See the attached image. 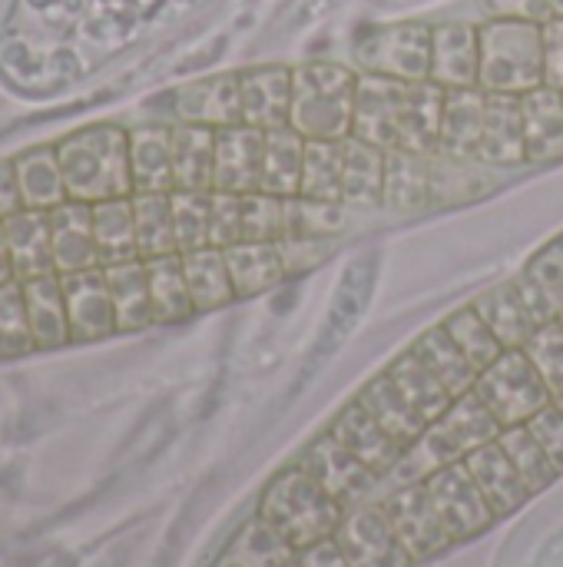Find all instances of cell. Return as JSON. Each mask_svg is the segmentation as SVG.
Listing matches in <instances>:
<instances>
[{
    "mask_svg": "<svg viewBox=\"0 0 563 567\" xmlns=\"http://www.w3.org/2000/svg\"><path fill=\"white\" fill-rule=\"evenodd\" d=\"M425 492H428L435 512L441 515L448 535L455 538V545L471 542L498 525V515L491 512L488 498L481 495V488L475 485V478L468 475L465 465L438 472L435 478L425 482Z\"/></svg>",
    "mask_w": 563,
    "mask_h": 567,
    "instance_id": "cell-8",
    "label": "cell"
},
{
    "mask_svg": "<svg viewBox=\"0 0 563 567\" xmlns=\"http://www.w3.org/2000/svg\"><path fill=\"white\" fill-rule=\"evenodd\" d=\"M20 209H23V199H20L17 166H13V159H0V219H7Z\"/></svg>",
    "mask_w": 563,
    "mask_h": 567,
    "instance_id": "cell-58",
    "label": "cell"
},
{
    "mask_svg": "<svg viewBox=\"0 0 563 567\" xmlns=\"http://www.w3.org/2000/svg\"><path fill=\"white\" fill-rule=\"evenodd\" d=\"M557 319H561V326H563V309H561V316H557Z\"/></svg>",
    "mask_w": 563,
    "mask_h": 567,
    "instance_id": "cell-63",
    "label": "cell"
},
{
    "mask_svg": "<svg viewBox=\"0 0 563 567\" xmlns=\"http://www.w3.org/2000/svg\"><path fill=\"white\" fill-rule=\"evenodd\" d=\"M358 70L338 60H305L292 66L289 126L305 140H345L355 120Z\"/></svg>",
    "mask_w": 563,
    "mask_h": 567,
    "instance_id": "cell-2",
    "label": "cell"
},
{
    "mask_svg": "<svg viewBox=\"0 0 563 567\" xmlns=\"http://www.w3.org/2000/svg\"><path fill=\"white\" fill-rule=\"evenodd\" d=\"M183 256V272H186V286L196 306V316L226 309L229 302H236V289H232V276L226 266V249L216 246H202L192 252H179Z\"/></svg>",
    "mask_w": 563,
    "mask_h": 567,
    "instance_id": "cell-28",
    "label": "cell"
},
{
    "mask_svg": "<svg viewBox=\"0 0 563 567\" xmlns=\"http://www.w3.org/2000/svg\"><path fill=\"white\" fill-rule=\"evenodd\" d=\"M133 216H136V246L143 262L179 252L169 193H133Z\"/></svg>",
    "mask_w": 563,
    "mask_h": 567,
    "instance_id": "cell-41",
    "label": "cell"
},
{
    "mask_svg": "<svg viewBox=\"0 0 563 567\" xmlns=\"http://www.w3.org/2000/svg\"><path fill=\"white\" fill-rule=\"evenodd\" d=\"M242 93V123L256 130H282L292 116V66L262 63L239 70Z\"/></svg>",
    "mask_w": 563,
    "mask_h": 567,
    "instance_id": "cell-15",
    "label": "cell"
},
{
    "mask_svg": "<svg viewBox=\"0 0 563 567\" xmlns=\"http://www.w3.org/2000/svg\"><path fill=\"white\" fill-rule=\"evenodd\" d=\"M295 565L299 567H352L348 565V558L342 555V548H338L332 538H325V542H319V545H312V548L299 551V555H295Z\"/></svg>",
    "mask_w": 563,
    "mask_h": 567,
    "instance_id": "cell-57",
    "label": "cell"
},
{
    "mask_svg": "<svg viewBox=\"0 0 563 567\" xmlns=\"http://www.w3.org/2000/svg\"><path fill=\"white\" fill-rule=\"evenodd\" d=\"M216 130L199 123H173V183L186 193H212Z\"/></svg>",
    "mask_w": 563,
    "mask_h": 567,
    "instance_id": "cell-26",
    "label": "cell"
},
{
    "mask_svg": "<svg viewBox=\"0 0 563 567\" xmlns=\"http://www.w3.org/2000/svg\"><path fill=\"white\" fill-rule=\"evenodd\" d=\"M405 93H408L405 80H392V76H378V73H358L352 136L368 140L382 150H398Z\"/></svg>",
    "mask_w": 563,
    "mask_h": 567,
    "instance_id": "cell-11",
    "label": "cell"
},
{
    "mask_svg": "<svg viewBox=\"0 0 563 567\" xmlns=\"http://www.w3.org/2000/svg\"><path fill=\"white\" fill-rule=\"evenodd\" d=\"M106 286L116 309V332H143L153 326V302H149V272L143 259L103 266Z\"/></svg>",
    "mask_w": 563,
    "mask_h": 567,
    "instance_id": "cell-29",
    "label": "cell"
},
{
    "mask_svg": "<svg viewBox=\"0 0 563 567\" xmlns=\"http://www.w3.org/2000/svg\"><path fill=\"white\" fill-rule=\"evenodd\" d=\"M481 402L501 419L504 429L531 425L551 402V389L524 349H504L475 382Z\"/></svg>",
    "mask_w": 563,
    "mask_h": 567,
    "instance_id": "cell-6",
    "label": "cell"
},
{
    "mask_svg": "<svg viewBox=\"0 0 563 567\" xmlns=\"http://www.w3.org/2000/svg\"><path fill=\"white\" fill-rule=\"evenodd\" d=\"M226 266H229V276H232L236 299H259V296L279 289L289 279L279 243L242 239V243L226 249Z\"/></svg>",
    "mask_w": 563,
    "mask_h": 567,
    "instance_id": "cell-25",
    "label": "cell"
},
{
    "mask_svg": "<svg viewBox=\"0 0 563 567\" xmlns=\"http://www.w3.org/2000/svg\"><path fill=\"white\" fill-rule=\"evenodd\" d=\"M382 206L395 213H418L431 206V153L388 150Z\"/></svg>",
    "mask_w": 563,
    "mask_h": 567,
    "instance_id": "cell-27",
    "label": "cell"
},
{
    "mask_svg": "<svg viewBox=\"0 0 563 567\" xmlns=\"http://www.w3.org/2000/svg\"><path fill=\"white\" fill-rule=\"evenodd\" d=\"M481 20H531L548 23L554 17L551 0H478Z\"/></svg>",
    "mask_w": 563,
    "mask_h": 567,
    "instance_id": "cell-53",
    "label": "cell"
},
{
    "mask_svg": "<svg viewBox=\"0 0 563 567\" xmlns=\"http://www.w3.org/2000/svg\"><path fill=\"white\" fill-rule=\"evenodd\" d=\"M345 203L292 196L285 199V233L282 239H338L348 229Z\"/></svg>",
    "mask_w": 563,
    "mask_h": 567,
    "instance_id": "cell-43",
    "label": "cell"
},
{
    "mask_svg": "<svg viewBox=\"0 0 563 567\" xmlns=\"http://www.w3.org/2000/svg\"><path fill=\"white\" fill-rule=\"evenodd\" d=\"M475 159L484 163L488 169H521V166H528L521 96L488 93V113H484V130H481V143H478Z\"/></svg>",
    "mask_w": 563,
    "mask_h": 567,
    "instance_id": "cell-16",
    "label": "cell"
},
{
    "mask_svg": "<svg viewBox=\"0 0 563 567\" xmlns=\"http://www.w3.org/2000/svg\"><path fill=\"white\" fill-rule=\"evenodd\" d=\"M528 166L563 163V93L554 86H538L521 96Z\"/></svg>",
    "mask_w": 563,
    "mask_h": 567,
    "instance_id": "cell-21",
    "label": "cell"
},
{
    "mask_svg": "<svg viewBox=\"0 0 563 567\" xmlns=\"http://www.w3.org/2000/svg\"><path fill=\"white\" fill-rule=\"evenodd\" d=\"M262 150H265V130H256L249 123L216 130L212 193H239V196L259 193Z\"/></svg>",
    "mask_w": 563,
    "mask_h": 567,
    "instance_id": "cell-14",
    "label": "cell"
},
{
    "mask_svg": "<svg viewBox=\"0 0 563 567\" xmlns=\"http://www.w3.org/2000/svg\"><path fill=\"white\" fill-rule=\"evenodd\" d=\"M372 505H378L385 512V518L395 528V535H398L405 555L411 558V565L441 558L445 551L455 548V538L448 535L441 515L435 512L425 485H408V488L388 492Z\"/></svg>",
    "mask_w": 563,
    "mask_h": 567,
    "instance_id": "cell-7",
    "label": "cell"
},
{
    "mask_svg": "<svg viewBox=\"0 0 563 567\" xmlns=\"http://www.w3.org/2000/svg\"><path fill=\"white\" fill-rule=\"evenodd\" d=\"M484 113H488V93L481 86L445 90L438 153L455 159H475L484 130Z\"/></svg>",
    "mask_w": 563,
    "mask_h": 567,
    "instance_id": "cell-20",
    "label": "cell"
},
{
    "mask_svg": "<svg viewBox=\"0 0 563 567\" xmlns=\"http://www.w3.org/2000/svg\"><path fill=\"white\" fill-rule=\"evenodd\" d=\"M551 7H554V17H563V0H551Z\"/></svg>",
    "mask_w": 563,
    "mask_h": 567,
    "instance_id": "cell-60",
    "label": "cell"
},
{
    "mask_svg": "<svg viewBox=\"0 0 563 567\" xmlns=\"http://www.w3.org/2000/svg\"><path fill=\"white\" fill-rule=\"evenodd\" d=\"M299 196L345 203V166H342V140H309ZM348 206V203H345Z\"/></svg>",
    "mask_w": 563,
    "mask_h": 567,
    "instance_id": "cell-42",
    "label": "cell"
},
{
    "mask_svg": "<svg viewBox=\"0 0 563 567\" xmlns=\"http://www.w3.org/2000/svg\"><path fill=\"white\" fill-rule=\"evenodd\" d=\"M17 166V183H20V199L23 209H40L50 213L60 203H66V186H63V169L56 159V146H33L13 159Z\"/></svg>",
    "mask_w": 563,
    "mask_h": 567,
    "instance_id": "cell-34",
    "label": "cell"
},
{
    "mask_svg": "<svg viewBox=\"0 0 563 567\" xmlns=\"http://www.w3.org/2000/svg\"><path fill=\"white\" fill-rule=\"evenodd\" d=\"M428 80L445 90L478 86L481 80V27L478 23H468V20L435 23Z\"/></svg>",
    "mask_w": 563,
    "mask_h": 567,
    "instance_id": "cell-13",
    "label": "cell"
},
{
    "mask_svg": "<svg viewBox=\"0 0 563 567\" xmlns=\"http://www.w3.org/2000/svg\"><path fill=\"white\" fill-rule=\"evenodd\" d=\"M256 515L279 532L295 555L332 538L342 525V508L295 462L265 485Z\"/></svg>",
    "mask_w": 563,
    "mask_h": 567,
    "instance_id": "cell-3",
    "label": "cell"
},
{
    "mask_svg": "<svg viewBox=\"0 0 563 567\" xmlns=\"http://www.w3.org/2000/svg\"><path fill=\"white\" fill-rule=\"evenodd\" d=\"M173 226L179 252H192L209 246V193H186L173 189Z\"/></svg>",
    "mask_w": 563,
    "mask_h": 567,
    "instance_id": "cell-47",
    "label": "cell"
},
{
    "mask_svg": "<svg viewBox=\"0 0 563 567\" xmlns=\"http://www.w3.org/2000/svg\"><path fill=\"white\" fill-rule=\"evenodd\" d=\"M285 233V199L272 193H246L242 196V239L252 243H279Z\"/></svg>",
    "mask_w": 563,
    "mask_h": 567,
    "instance_id": "cell-48",
    "label": "cell"
},
{
    "mask_svg": "<svg viewBox=\"0 0 563 567\" xmlns=\"http://www.w3.org/2000/svg\"><path fill=\"white\" fill-rule=\"evenodd\" d=\"M335 249V239H279V252L285 262L289 279L312 272L322 259H329Z\"/></svg>",
    "mask_w": 563,
    "mask_h": 567,
    "instance_id": "cell-51",
    "label": "cell"
},
{
    "mask_svg": "<svg viewBox=\"0 0 563 567\" xmlns=\"http://www.w3.org/2000/svg\"><path fill=\"white\" fill-rule=\"evenodd\" d=\"M411 352L441 379V385L458 399V395H465V392H471L475 389V382H478V369L468 362V355L455 346V339L445 332V326H431L425 336H418V342L411 346Z\"/></svg>",
    "mask_w": 563,
    "mask_h": 567,
    "instance_id": "cell-40",
    "label": "cell"
},
{
    "mask_svg": "<svg viewBox=\"0 0 563 567\" xmlns=\"http://www.w3.org/2000/svg\"><path fill=\"white\" fill-rule=\"evenodd\" d=\"M431 33L428 20H395L362 27L352 37V66L358 73H378L405 83L431 76Z\"/></svg>",
    "mask_w": 563,
    "mask_h": 567,
    "instance_id": "cell-5",
    "label": "cell"
},
{
    "mask_svg": "<svg viewBox=\"0 0 563 567\" xmlns=\"http://www.w3.org/2000/svg\"><path fill=\"white\" fill-rule=\"evenodd\" d=\"M465 468L475 478V485L481 488V495L488 498V505L498 515V522L508 518V515H514V512H521L534 498V492L528 488V482L521 478L518 465L508 458V452H504L501 442L475 452L465 462Z\"/></svg>",
    "mask_w": 563,
    "mask_h": 567,
    "instance_id": "cell-18",
    "label": "cell"
},
{
    "mask_svg": "<svg viewBox=\"0 0 563 567\" xmlns=\"http://www.w3.org/2000/svg\"><path fill=\"white\" fill-rule=\"evenodd\" d=\"M93 236H96L100 266H116V262L139 259L133 196L93 203Z\"/></svg>",
    "mask_w": 563,
    "mask_h": 567,
    "instance_id": "cell-38",
    "label": "cell"
},
{
    "mask_svg": "<svg viewBox=\"0 0 563 567\" xmlns=\"http://www.w3.org/2000/svg\"><path fill=\"white\" fill-rule=\"evenodd\" d=\"M23 299H27V319H30V332H33L37 352H53V349L73 346L60 272L40 276V279H27L23 282Z\"/></svg>",
    "mask_w": 563,
    "mask_h": 567,
    "instance_id": "cell-24",
    "label": "cell"
},
{
    "mask_svg": "<svg viewBox=\"0 0 563 567\" xmlns=\"http://www.w3.org/2000/svg\"><path fill=\"white\" fill-rule=\"evenodd\" d=\"M242 243V196L209 193V246L229 249Z\"/></svg>",
    "mask_w": 563,
    "mask_h": 567,
    "instance_id": "cell-50",
    "label": "cell"
},
{
    "mask_svg": "<svg viewBox=\"0 0 563 567\" xmlns=\"http://www.w3.org/2000/svg\"><path fill=\"white\" fill-rule=\"evenodd\" d=\"M50 236H53L56 272H80V269L100 266L90 203L66 199L56 209H50Z\"/></svg>",
    "mask_w": 563,
    "mask_h": 567,
    "instance_id": "cell-22",
    "label": "cell"
},
{
    "mask_svg": "<svg viewBox=\"0 0 563 567\" xmlns=\"http://www.w3.org/2000/svg\"><path fill=\"white\" fill-rule=\"evenodd\" d=\"M544 86L563 93V17L544 23Z\"/></svg>",
    "mask_w": 563,
    "mask_h": 567,
    "instance_id": "cell-56",
    "label": "cell"
},
{
    "mask_svg": "<svg viewBox=\"0 0 563 567\" xmlns=\"http://www.w3.org/2000/svg\"><path fill=\"white\" fill-rule=\"evenodd\" d=\"M531 432L538 435V442L544 445V452L551 455V462L561 468L563 475V412L557 402H551L534 422H531Z\"/></svg>",
    "mask_w": 563,
    "mask_h": 567,
    "instance_id": "cell-54",
    "label": "cell"
},
{
    "mask_svg": "<svg viewBox=\"0 0 563 567\" xmlns=\"http://www.w3.org/2000/svg\"><path fill=\"white\" fill-rule=\"evenodd\" d=\"M149 272V302H153V326H183L196 316L186 272H183V256H159L146 259Z\"/></svg>",
    "mask_w": 563,
    "mask_h": 567,
    "instance_id": "cell-35",
    "label": "cell"
},
{
    "mask_svg": "<svg viewBox=\"0 0 563 567\" xmlns=\"http://www.w3.org/2000/svg\"><path fill=\"white\" fill-rule=\"evenodd\" d=\"M501 445L508 452V458L518 465L521 478L528 482V488L534 495H541L544 488H551L557 478H561V468L551 462V455L544 452V445L538 442V435L531 432V425H518V429H508L501 435Z\"/></svg>",
    "mask_w": 563,
    "mask_h": 567,
    "instance_id": "cell-45",
    "label": "cell"
},
{
    "mask_svg": "<svg viewBox=\"0 0 563 567\" xmlns=\"http://www.w3.org/2000/svg\"><path fill=\"white\" fill-rule=\"evenodd\" d=\"M441 110H445V86H438V83H431V80L408 83V93H405V110H402L398 150L438 153Z\"/></svg>",
    "mask_w": 563,
    "mask_h": 567,
    "instance_id": "cell-30",
    "label": "cell"
},
{
    "mask_svg": "<svg viewBox=\"0 0 563 567\" xmlns=\"http://www.w3.org/2000/svg\"><path fill=\"white\" fill-rule=\"evenodd\" d=\"M3 236L10 249L13 279H40L56 272L53 262V236H50V213L40 209H20L3 219Z\"/></svg>",
    "mask_w": 563,
    "mask_h": 567,
    "instance_id": "cell-19",
    "label": "cell"
},
{
    "mask_svg": "<svg viewBox=\"0 0 563 567\" xmlns=\"http://www.w3.org/2000/svg\"><path fill=\"white\" fill-rule=\"evenodd\" d=\"M295 561V551L279 532H272L259 515H252L219 551L212 567H285Z\"/></svg>",
    "mask_w": 563,
    "mask_h": 567,
    "instance_id": "cell-37",
    "label": "cell"
},
{
    "mask_svg": "<svg viewBox=\"0 0 563 567\" xmlns=\"http://www.w3.org/2000/svg\"><path fill=\"white\" fill-rule=\"evenodd\" d=\"M441 326H445V332L455 339V346L468 355V362H471L478 372H484V369L504 352L501 339L491 332V326L481 319V312H478L475 306L455 309Z\"/></svg>",
    "mask_w": 563,
    "mask_h": 567,
    "instance_id": "cell-44",
    "label": "cell"
},
{
    "mask_svg": "<svg viewBox=\"0 0 563 567\" xmlns=\"http://www.w3.org/2000/svg\"><path fill=\"white\" fill-rule=\"evenodd\" d=\"M481 80L484 93L524 96L544 86V23L481 20Z\"/></svg>",
    "mask_w": 563,
    "mask_h": 567,
    "instance_id": "cell-4",
    "label": "cell"
},
{
    "mask_svg": "<svg viewBox=\"0 0 563 567\" xmlns=\"http://www.w3.org/2000/svg\"><path fill=\"white\" fill-rule=\"evenodd\" d=\"M176 123H199L209 130H226L242 123V93H239V70L212 73L192 80L173 93Z\"/></svg>",
    "mask_w": 563,
    "mask_h": 567,
    "instance_id": "cell-12",
    "label": "cell"
},
{
    "mask_svg": "<svg viewBox=\"0 0 563 567\" xmlns=\"http://www.w3.org/2000/svg\"><path fill=\"white\" fill-rule=\"evenodd\" d=\"M528 359L534 362V369L541 372V379L548 382L551 395L561 399L563 395V326L561 319L538 326V332L528 339L524 346Z\"/></svg>",
    "mask_w": 563,
    "mask_h": 567,
    "instance_id": "cell-49",
    "label": "cell"
},
{
    "mask_svg": "<svg viewBox=\"0 0 563 567\" xmlns=\"http://www.w3.org/2000/svg\"><path fill=\"white\" fill-rule=\"evenodd\" d=\"M37 352L30 319H27V299H23V282L10 279L0 286V362L20 359Z\"/></svg>",
    "mask_w": 563,
    "mask_h": 567,
    "instance_id": "cell-46",
    "label": "cell"
},
{
    "mask_svg": "<svg viewBox=\"0 0 563 567\" xmlns=\"http://www.w3.org/2000/svg\"><path fill=\"white\" fill-rule=\"evenodd\" d=\"M385 163H388V150H382L368 140H358V136L342 140L345 203L348 206H382Z\"/></svg>",
    "mask_w": 563,
    "mask_h": 567,
    "instance_id": "cell-33",
    "label": "cell"
},
{
    "mask_svg": "<svg viewBox=\"0 0 563 567\" xmlns=\"http://www.w3.org/2000/svg\"><path fill=\"white\" fill-rule=\"evenodd\" d=\"M66 316H70V339L73 346H90L116 336V309L106 286L103 266L80 269V272H60Z\"/></svg>",
    "mask_w": 563,
    "mask_h": 567,
    "instance_id": "cell-9",
    "label": "cell"
},
{
    "mask_svg": "<svg viewBox=\"0 0 563 567\" xmlns=\"http://www.w3.org/2000/svg\"><path fill=\"white\" fill-rule=\"evenodd\" d=\"M332 542L352 567H415L378 505H358L345 512Z\"/></svg>",
    "mask_w": 563,
    "mask_h": 567,
    "instance_id": "cell-10",
    "label": "cell"
},
{
    "mask_svg": "<svg viewBox=\"0 0 563 567\" xmlns=\"http://www.w3.org/2000/svg\"><path fill=\"white\" fill-rule=\"evenodd\" d=\"M355 402L382 425V432H385L398 449L411 445V442L425 432V422H421V419L415 415V409L405 402V395L398 392V385L392 382L388 372H382L378 379H372V382L355 395Z\"/></svg>",
    "mask_w": 563,
    "mask_h": 567,
    "instance_id": "cell-32",
    "label": "cell"
},
{
    "mask_svg": "<svg viewBox=\"0 0 563 567\" xmlns=\"http://www.w3.org/2000/svg\"><path fill=\"white\" fill-rule=\"evenodd\" d=\"M133 193H173V123H146L129 130Z\"/></svg>",
    "mask_w": 563,
    "mask_h": 567,
    "instance_id": "cell-23",
    "label": "cell"
},
{
    "mask_svg": "<svg viewBox=\"0 0 563 567\" xmlns=\"http://www.w3.org/2000/svg\"><path fill=\"white\" fill-rule=\"evenodd\" d=\"M285 567H299V565H295V561H289V565H285Z\"/></svg>",
    "mask_w": 563,
    "mask_h": 567,
    "instance_id": "cell-62",
    "label": "cell"
},
{
    "mask_svg": "<svg viewBox=\"0 0 563 567\" xmlns=\"http://www.w3.org/2000/svg\"><path fill=\"white\" fill-rule=\"evenodd\" d=\"M385 372L392 375V382L398 385V392L405 395V402L415 409V415H418L425 425L435 422V419H441V415L448 412V405L455 402V395L441 385V379H438L411 349L402 352Z\"/></svg>",
    "mask_w": 563,
    "mask_h": 567,
    "instance_id": "cell-36",
    "label": "cell"
},
{
    "mask_svg": "<svg viewBox=\"0 0 563 567\" xmlns=\"http://www.w3.org/2000/svg\"><path fill=\"white\" fill-rule=\"evenodd\" d=\"M481 319L491 326V332L501 339L504 349H524L528 339L538 332V319L531 316V309L524 306L521 292L514 289V282H504V286H494L488 289L481 299L471 302Z\"/></svg>",
    "mask_w": 563,
    "mask_h": 567,
    "instance_id": "cell-39",
    "label": "cell"
},
{
    "mask_svg": "<svg viewBox=\"0 0 563 567\" xmlns=\"http://www.w3.org/2000/svg\"><path fill=\"white\" fill-rule=\"evenodd\" d=\"M329 435H332L358 465L368 468V475L375 478V488H378V482L395 468V462L402 458V449L382 432V425H378L358 402L345 405V409L332 419ZM365 505H368V502H365Z\"/></svg>",
    "mask_w": 563,
    "mask_h": 567,
    "instance_id": "cell-17",
    "label": "cell"
},
{
    "mask_svg": "<svg viewBox=\"0 0 563 567\" xmlns=\"http://www.w3.org/2000/svg\"><path fill=\"white\" fill-rule=\"evenodd\" d=\"M56 159L63 169L66 199L103 203L133 196L129 169V130L116 123L83 126L56 143Z\"/></svg>",
    "mask_w": 563,
    "mask_h": 567,
    "instance_id": "cell-1",
    "label": "cell"
},
{
    "mask_svg": "<svg viewBox=\"0 0 563 567\" xmlns=\"http://www.w3.org/2000/svg\"><path fill=\"white\" fill-rule=\"evenodd\" d=\"M541 289H548L563 309V236H557L554 243H548L524 269Z\"/></svg>",
    "mask_w": 563,
    "mask_h": 567,
    "instance_id": "cell-52",
    "label": "cell"
},
{
    "mask_svg": "<svg viewBox=\"0 0 563 567\" xmlns=\"http://www.w3.org/2000/svg\"><path fill=\"white\" fill-rule=\"evenodd\" d=\"M305 136L295 133L292 126L269 130L265 133V150H262V179L259 189L272 193L279 199L299 196L302 186V166H305Z\"/></svg>",
    "mask_w": 563,
    "mask_h": 567,
    "instance_id": "cell-31",
    "label": "cell"
},
{
    "mask_svg": "<svg viewBox=\"0 0 563 567\" xmlns=\"http://www.w3.org/2000/svg\"><path fill=\"white\" fill-rule=\"evenodd\" d=\"M514 282V289L521 292V299H524V306L531 309V316L538 319V326H544V322H554L557 316H561V302L548 292V289H541L528 272H521V276H514L511 279Z\"/></svg>",
    "mask_w": 563,
    "mask_h": 567,
    "instance_id": "cell-55",
    "label": "cell"
},
{
    "mask_svg": "<svg viewBox=\"0 0 563 567\" xmlns=\"http://www.w3.org/2000/svg\"><path fill=\"white\" fill-rule=\"evenodd\" d=\"M13 279V266H10V249H7V236H3V219H0V286Z\"/></svg>",
    "mask_w": 563,
    "mask_h": 567,
    "instance_id": "cell-59",
    "label": "cell"
},
{
    "mask_svg": "<svg viewBox=\"0 0 563 567\" xmlns=\"http://www.w3.org/2000/svg\"><path fill=\"white\" fill-rule=\"evenodd\" d=\"M554 402H557V405H561V412H563V395H561V399H554Z\"/></svg>",
    "mask_w": 563,
    "mask_h": 567,
    "instance_id": "cell-61",
    "label": "cell"
}]
</instances>
